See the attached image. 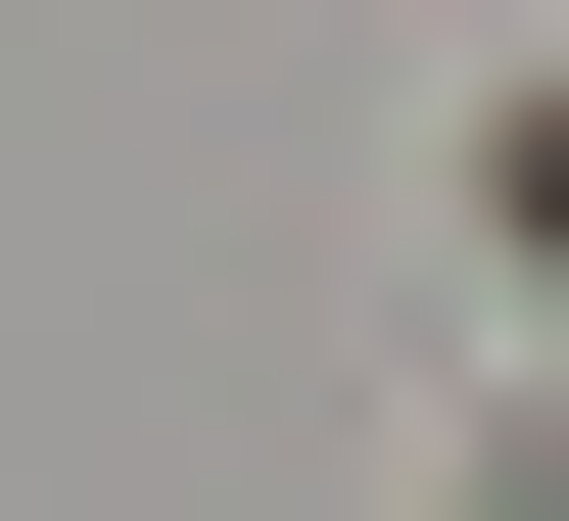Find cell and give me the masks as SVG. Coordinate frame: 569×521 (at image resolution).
<instances>
[{
    "label": "cell",
    "instance_id": "6da1fadb",
    "mask_svg": "<svg viewBox=\"0 0 569 521\" xmlns=\"http://www.w3.org/2000/svg\"><path fill=\"white\" fill-rule=\"evenodd\" d=\"M475 521H569V427H522V474H475Z\"/></svg>",
    "mask_w": 569,
    "mask_h": 521
}]
</instances>
